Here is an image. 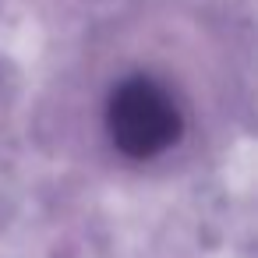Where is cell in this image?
I'll list each match as a JSON object with an SVG mask.
<instances>
[{
	"mask_svg": "<svg viewBox=\"0 0 258 258\" xmlns=\"http://www.w3.org/2000/svg\"><path fill=\"white\" fill-rule=\"evenodd\" d=\"M106 131L127 159H152L180 138V110L152 78H127L106 103Z\"/></svg>",
	"mask_w": 258,
	"mask_h": 258,
	"instance_id": "cell-1",
	"label": "cell"
}]
</instances>
